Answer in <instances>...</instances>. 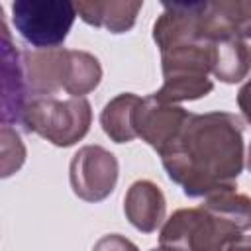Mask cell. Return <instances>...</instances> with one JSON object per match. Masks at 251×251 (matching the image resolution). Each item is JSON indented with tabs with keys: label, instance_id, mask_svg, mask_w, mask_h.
<instances>
[{
	"label": "cell",
	"instance_id": "cell-6",
	"mask_svg": "<svg viewBox=\"0 0 251 251\" xmlns=\"http://www.w3.org/2000/svg\"><path fill=\"white\" fill-rule=\"evenodd\" d=\"M206 8L208 2H163V12L153 24V41L159 51L188 43H210Z\"/></svg>",
	"mask_w": 251,
	"mask_h": 251
},
{
	"label": "cell",
	"instance_id": "cell-9",
	"mask_svg": "<svg viewBox=\"0 0 251 251\" xmlns=\"http://www.w3.org/2000/svg\"><path fill=\"white\" fill-rule=\"evenodd\" d=\"M167 200L163 190L147 178L135 180L124 196V214L127 222L141 233H153L163 226Z\"/></svg>",
	"mask_w": 251,
	"mask_h": 251
},
{
	"label": "cell",
	"instance_id": "cell-10",
	"mask_svg": "<svg viewBox=\"0 0 251 251\" xmlns=\"http://www.w3.org/2000/svg\"><path fill=\"white\" fill-rule=\"evenodd\" d=\"M24 69L25 80L29 88V96L47 98L63 90L61 75H63V47L59 49H24Z\"/></svg>",
	"mask_w": 251,
	"mask_h": 251
},
{
	"label": "cell",
	"instance_id": "cell-15",
	"mask_svg": "<svg viewBox=\"0 0 251 251\" xmlns=\"http://www.w3.org/2000/svg\"><path fill=\"white\" fill-rule=\"evenodd\" d=\"M141 98L133 92H122L114 96L100 114V126L114 143H129L137 137L133 127L135 110Z\"/></svg>",
	"mask_w": 251,
	"mask_h": 251
},
{
	"label": "cell",
	"instance_id": "cell-14",
	"mask_svg": "<svg viewBox=\"0 0 251 251\" xmlns=\"http://www.w3.org/2000/svg\"><path fill=\"white\" fill-rule=\"evenodd\" d=\"M251 71V45L245 39L229 37L214 43V69L212 75L226 82L235 84L247 78Z\"/></svg>",
	"mask_w": 251,
	"mask_h": 251
},
{
	"label": "cell",
	"instance_id": "cell-2",
	"mask_svg": "<svg viewBox=\"0 0 251 251\" xmlns=\"http://www.w3.org/2000/svg\"><path fill=\"white\" fill-rule=\"evenodd\" d=\"M90 124L92 106L86 98H33L22 118L24 131H33L57 147H71L80 141L88 133Z\"/></svg>",
	"mask_w": 251,
	"mask_h": 251
},
{
	"label": "cell",
	"instance_id": "cell-16",
	"mask_svg": "<svg viewBox=\"0 0 251 251\" xmlns=\"http://www.w3.org/2000/svg\"><path fill=\"white\" fill-rule=\"evenodd\" d=\"M208 212L224 218L231 226H235L241 233L251 229V198L247 194L233 190H222L208 198L202 204Z\"/></svg>",
	"mask_w": 251,
	"mask_h": 251
},
{
	"label": "cell",
	"instance_id": "cell-7",
	"mask_svg": "<svg viewBox=\"0 0 251 251\" xmlns=\"http://www.w3.org/2000/svg\"><path fill=\"white\" fill-rule=\"evenodd\" d=\"M2 126H22L24 112L31 100L25 69H24V51L12 41L8 24L2 22Z\"/></svg>",
	"mask_w": 251,
	"mask_h": 251
},
{
	"label": "cell",
	"instance_id": "cell-1",
	"mask_svg": "<svg viewBox=\"0 0 251 251\" xmlns=\"http://www.w3.org/2000/svg\"><path fill=\"white\" fill-rule=\"evenodd\" d=\"M161 161L167 176L188 198L233 190L245 165L241 120L220 110L190 114Z\"/></svg>",
	"mask_w": 251,
	"mask_h": 251
},
{
	"label": "cell",
	"instance_id": "cell-11",
	"mask_svg": "<svg viewBox=\"0 0 251 251\" xmlns=\"http://www.w3.org/2000/svg\"><path fill=\"white\" fill-rule=\"evenodd\" d=\"M214 69V43H188L161 53L163 80L206 78Z\"/></svg>",
	"mask_w": 251,
	"mask_h": 251
},
{
	"label": "cell",
	"instance_id": "cell-22",
	"mask_svg": "<svg viewBox=\"0 0 251 251\" xmlns=\"http://www.w3.org/2000/svg\"><path fill=\"white\" fill-rule=\"evenodd\" d=\"M245 165H247V171L251 173V143H249V149H247V157H245Z\"/></svg>",
	"mask_w": 251,
	"mask_h": 251
},
{
	"label": "cell",
	"instance_id": "cell-21",
	"mask_svg": "<svg viewBox=\"0 0 251 251\" xmlns=\"http://www.w3.org/2000/svg\"><path fill=\"white\" fill-rule=\"evenodd\" d=\"M226 251H251V235H241L231 245H227Z\"/></svg>",
	"mask_w": 251,
	"mask_h": 251
},
{
	"label": "cell",
	"instance_id": "cell-18",
	"mask_svg": "<svg viewBox=\"0 0 251 251\" xmlns=\"http://www.w3.org/2000/svg\"><path fill=\"white\" fill-rule=\"evenodd\" d=\"M0 157L2 178H8L14 173H18L25 161V145L12 126H2L0 129Z\"/></svg>",
	"mask_w": 251,
	"mask_h": 251
},
{
	"label": "cell",
	"instance_id": "cell-4",
	"mask_svg": "<svg viewBox=\"0 0 251 251\" xmlns=\"http://www.w3.org/2000/svg\"><path fill=\"white\" fill-rule=\"evenodd\" d=\"M10 10L22 39L41 51L59 49L78 16L76 4L69 0H16Z\"/></svg>",
	"mask_w": 251,
	"mask_h": 251
},
{
	"label": "cell",
	"instance_id": "cell-3",
	"mask_svg": "<svg viewBox=\"0 0 251 251\" xmlns=\"http://www.w3.org/2000/svg\"><path fill=\"white\" fill-rule=\"evenodd\" d=\"M239 237L235 226L204 206L176 210L159 231V243L178 251H226Z\"/></svg>",
	"mask_w": 251,
	"mask_h": 251
},
{
	"label": "cell",
	"instance_id": "cell-8",
	"mask_svg": "<svg viewBox=\"0 0 251 251\" xmlns=\"http://www.w3.org/2000/svg\"><path fill=\"white\" fill-rule=\"evenodd\" d=\"M188 116L190 112H186L182 106L159 102L151 94L141 98L135 110L133 127L137 137H141L147 145H151L161 155L176 139Z\"/></svg>",
	"mask_w": 251,
	"mask_h": 251
},
{
	"label": "cell",
	"instance_id": "cell-12",
	"mask_svg": "<svg viewBox=\"0 0 251 251\" xmlns=\"http://www.w3.org/2000/svg\"><path fill=\"white\" fill-rule=\"evenodd\" d=\"M141 8L143 2H127V0L76 2V14L84 24L92 27H104L116 35L126 33L135 25Z\"/></svg>",
	"mask_w": 251,
	"mask_h": 251
},
{
	"label": "cell",
	"instance_id": "cell-23",
	"mask_svg": "<svg viewBox=\"0 0 251 251\" xmlns=\"http://www.w3.org/2000/svg\"><path fill=\"white\" fill-rule=\"evenodd\" d=\"M151 251H178V249H173V247H165V245H159V247H153Z\"/></svg>",
	"mask_w": 251,
	"mask_h": 251
},
{
	"label": "cell",
	"instance_id": "cell-19",
	"mask_svg": "<svg viewBox=\"0 0 251 251\" xmlns=\"http://www.w3.org/2000/svg\"><path fill=\"white\" fill-rule=\"evenodd\" d=\"M92 251H139V249L133 241H129L120 233H106L94 243Z\"/></svg>",
	"mask_w": 251,
	"mask_h": 251
},
{
	"label": "cell",
	"instance_id": "cell-5",
	"mask_svg": "<svg viewBox=\"0 0 251 251\" xmlns=\"http://www.w3.org/2000/svg\"><path fill=\"white\" fill-rule=\"evenodd\" d=\"M118 159L102 145L80 147L69 165V180L73 192L90 204L106 200L118 182Z\"/></svg>",
	"mask_w": 251,
	"mask_h": 251
},
{
	"label": "cell",
	"instance_id": "cell-13",
	"mask_svg": "<svg viewBox=\"0 0 251 251\" xmlns=\"http://www.w3.org/2000/svg\"><path fill=\"white\" fill-rule=\"evenodd\" d=\"M102 80L100 61L80 49H63V75L61 86L71 98H84Z\"/></svg>",
	"mask_w": 251,
	"mask_h": 251
},
{
	"label": "cell",
	"instance_id": "cell-20",
	"mask_svg": "<svg viewBox=\"0 0 251 251\" xmlns=\"http://www.w3.org/2000/svg\"><path fill=\"white\" fill-rule=\"evenodd\" d=\"M237 106H239L245 122L251 124V76L237 90Z\"/></svg>",
	"mask_w": 251,
	"mask_h": 251
},
{
	"label": "cell",
	"instance_id": "cell-17",
	"mask_svg": "<svg viewBox=\"0 0 251 251\" xmlns=\"http://www.w3.org/2000/svg\"><path fill=\"white\" fill-rule=\"evenodd\" d=\"M214 90L212 78H167L163 80V86L153 92V96L159 102L167 104H180L186 100H198L208 96Z\"/></svg>",
	"mask_w": 251,
	"mask_h": 251
}]
</instances>
